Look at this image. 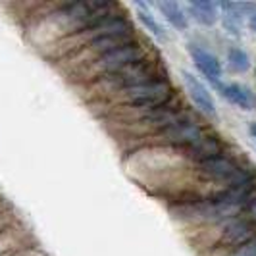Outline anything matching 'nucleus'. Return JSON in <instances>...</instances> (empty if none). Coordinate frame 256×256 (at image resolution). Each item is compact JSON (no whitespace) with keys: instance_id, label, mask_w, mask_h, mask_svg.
Segmentation results:
<instances>
[{"instance_id":"1","label":"nucleus","mask_w":256,"mask_h":256,"mask_svg":"<svg viewBox=\"0 0 256 256\" xmlns=\"http://www.w3.org/2000/svg\"><path fill=\"white\" fill-rule=\"evenodd\" d=\"M152 56H158L156 48L150 42H146L144 38L139 37L129 44H124V46L100 56L92 64L83 66V68L74 70V72H68L66 76L70 77V81L74 85H83L85 87V85H90V83H94V81H98L106 76L118 74V72L126 70L129 66L139 64L146 58H152Z\"/></svg>"},{"instance_id":"2","label":"nucleus","mask_w":256,"mask_h":256,"mask_svg":"<svg viewBox=\"0 0 256 256\" xmlns=\"http://www.w3.org/2000/svg\"><path fill=\"white\" fill-rule=\"evenodd\" d=\"M160 77H168L166 68L160 62V56H152V58H146L139 64H133L112 74V76H106L90 85H85V92H87V102L90 106L94 104H102L106 100H110L112 96H116L120 90L129 89V87H137L142 85L146 81H152V79H160Z\"/></svg>"},{"instance_id":"3","label":"nucleus","mask_w":256,"mask_h":256,"mask_svg":"<svg viewBox=\"0 0 256 256\" xmlns=\"http://www.w3.org/2000/svg\"><path fill=\"white\" fill-rule=\"evenodd\" d=\"M194 178L202 183L220 185V189H231L256 183V168L243 156L237 158L226 152L194 166Z\"/></svg>"},{"instance_id":"4","label":"nucleus","mask_w":256,"mask_h":256,"mask_svg":"<svg viewBox=\"0 0 256 256\" xmlns=\"http://www.w3.org/2000/svg\"><path fill=\"white\" fill-rule=\"evenodd\" d=\"M176 94L178 92L174 89L170 77H160V79L146 81V83L137 85V87L120 90L110 100L102 102V106H110L112 114L141 112V110H148V108H154V106H160V104L172 100Z\"/></svg>"},{"instance_id":"5","label":"nucleus","mask_w":256,"mask_h":256,"mask_svg":"<svg viewBox=\"0 0 256 256\" xmlns=\"http://www.w3.org/2000/svg\"><path fill=\"white\" fill-rule=\"evenodd\" d=\"M206 133H208V129L196 120V116L191 114L189 110H185L172 126H168L160 133H156L154 137L146 139L144 144L168 146V148H174V150H180L181 154H185L202 141Z\"/></svg>"},{"instance_id":"6","label":"nucleus","mask_w":256,"mask_h":256,"mask_svg":"<svg viewBox=\"0 0 256 256\" xmlns=\"http://www.w3.org/2000/svg\"><path fill=\"white\" fill-rule=\"evenodd\" d=\"M256 235V226L246 218L244 214L235 216L230 222H226L224 226L218 228V235L216 241L212 244V252H222L224 256H228L231 250L243 246L244 243H248Z\"/></svg>"},{"instance_id":"7","label":"nucleus","mask_w":256,"mask_h":256,"mask_svg":"<svg viewBox=\"0 0 256 256\" xmlns=\"http://www.w3.org/2000/svg\"><path fill=\"white\" fill-rule=\"evenodd\" d=\"M181 83H183V89L187 92L189 100L200 114L206 116L208 120L218 118V106L214 100V94L198 77L189 70H181Z\"/></svg>"},{"instance_id":"8","label":"nucleus","mask_w":256,"mask_h":256,"mask_svg":"<svg viewBox=\"0 0 256 256\" xmlns=\"http://www.w3.org/2000/svg\"><path fill=\"white\" fill-rule=\"evenodd\" d=\"M187 52L191 56V62L194 64V68L198 70V74L204 77L206 81L216 89L222 85V77H224V68H222V62L220 58L210 52L208 48H204L202 44L191 40L187 44Z\"/></svg>"},{"instance_id":"9","label":"nucleus","mask_w":256,"mask_h":256,"mask_svg":"<svg viewBox=\"0 0 256 256\" xmlns=\"http://www.w3.org/2000/svg\"><path fill=\"white\" fill-rule=\"evenodd\" d=\"M222 98H226L230 104L237 106L239 110L244 112H252L256 110V94L252 89H248L243 83H222L220 87H216Z\"/></svg>"},{"instance_id":"10","label":"nucleus","mask_w":256,"mask_h":256,"mask_svg":"<svg viewBox=\"0 0 256 256\" xmlns=\"http://www.w3.org/2000/svg\"><path fill=\"white\" fill-rule=\"evenodd\" d=\"M185 12L196 24L204 27H212L220 20V6L214 0H189L185 6Z\"/></svg>"},{"instance_id":"11","label":"nucleus","mask_w":256,"mask_h":256,"mask_svg":"<svg viewBox=\"0 0 256 256\" xmlns=\"http://www.w3.org/2000/svg\"><path fill=\"white\" fill-rule=\"evenodd\" d=\"M158 8V12L164 16L170 26L174 27L176 31H187L189 29V16L185 12V8L181 6L180 2H174V0H160L154 4Z\"/></svg>"},{"instance_id":"12","label":"nucleus","mask_w":256,"mask_h":256,"mask_svg":"<svg viewBox=\"0 0 256 256\" xmlns=\"http://www.w3.org/2000/svg\"><path fill=\"white\" fill-rule=\"evenodd\" d=\"M135 6H137V14H135V16H137L139 24H141V26L150 33V37L156 38V40H158V42H162V44L170 42V33L166 31V27L160 24V20H158V18L148 10V4L137 2Z\"/></svg>"},{"instance_id":"13","label":"nucleus","mask_w":256,"mask_h":256,"mask_svg":"<svg viewBox=\"0 0 256 256\" xmlns=\"http://www.w3.org/2000/svg\"><path fill=\"white\" fill-rule=\"evenodd\" d=\"M226 66L233 74H246L252 68V60H250L248 52L244 50L243 46L233 44L226 52Z\"/></svg>"},{"instance_id":"14","label":"nucleus","mask_w":256,"mask_h":256,"mask_svg":"<svg viewBox=\"0 0 256 256\" xmlns=\"http://www.w3.org/2000/svg\"><path fill=\"white\" fill-rule=\"evenodd\" d=\"M228 256H256V235L248 241V243H244L243 246L231 250Z\"/></svg>"},{"instance_id":"15","label":"nucleus","mask_w":256,"mask_h":256,"mask_svg":"<svg viewBox=\"0 0 256 256\" xmlns=\"http://www.w3.org/2000/svg\"><path fill=\"white\" fill-rule=\"evenodd\" d=\"M244 216H246V218L250 220V222H252V224H254L256 226V196L254 198H252V200H250V202H248V206H246V208H244V212H243Z\"/></svg>"},{"instance_id":"16","label":"nucleus","mask_w":256,"mask_h":256,"mask_svg":"<svg viewBox=\"0 0 256 256\" xmlns=\"http://www.w3.org/2000/svg\"><path fill=\"white\" fill-rule=\"evenodd\" d=\"M248 29H250L252 33H256V12L248 16Z\"/></svg>"},{"instance_id":"17","label":"nucleus","mask_w":256,"mask_h":256,"mask_svg":"<svg viewBox=\"0 0 256 256\" xmlns=\"http://www.w3.org/2000/svg\"><path fill=\"white\" fill-rule=\"evenodd\" d=\"M248 133H250V137L256 141V122H250V124H248Z\"/></svg>"}]
</instances>
